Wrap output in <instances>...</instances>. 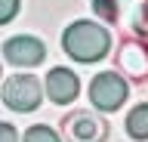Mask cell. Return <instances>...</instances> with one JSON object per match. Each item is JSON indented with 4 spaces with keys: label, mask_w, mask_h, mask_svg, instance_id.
<instances>
[{
    "label": "cell",
    "mask_w": 148,
    "mask_h": 142,
    "mask_svg": "<svg viewBox=\"0 0 148 142\" xmlns=\"http://www.w3.org/2000/svg\"><path fill=\"white\" fill-rule=\"evenodd\" d=\"M62 47L65 53L71 59H77V62H96V59H102L105 53H108L111 47V34L102 25H96V22H74V25H68L62 34Z\"/></svg>",
    "instance_id": "obj_1"
},
{
    "label": "cell",
    "mask_w": 148,
    "mask_h": 142,
    "mask_svg": "<svg viewBox=\"0 0 148 142\" xmlns=\"http://www.w3.org/2000/svg\"><path fill=\"white\" fill-rule=\"evenodd\" d=\"M130 86L127 80L120 74H114V71H102V74L92 77L90 84V102L99 108V111H114V108H120L123 105V99H127Z\"/></svg>",
    "instance_id": "obj_2"
},
{
    "label": "cell",
    "mask_w": 148,
    "mask_h": 142,
    "mask_svg": "<svg viewBox=\"0 0 148 142\" xmlns=\"http://www.w3.org/2000/svg\"><path fill=\"white\" fill-rule=\"evenodd\" d=\"M40 80L34 74H12L3 84V102L12 108V111H34L40 105Z\"/></svg>",
    "instance_id": "obj_3"
},
{
    "label": "cell",
    "mask_w": 148,
    "mask_h": 142,
    "mask_svg": "<svg viewBox=\"0 0 148 142\" xmlns=\"http://www.w3.org/2000/svg\"><path fill=\"white\" fill-rule=\"evenodd\" d=\"M65 136H68V142H105L108 123L102 121L96 111L80 108V111L65 117Z\"/></svg>",
    "instance_id": "obj_4"
},
{
    "label": "cell",
    "mask_w": 148,
    "mask_h": 142,
    "mask_svg": "<svg viewBox=\"0 0 148 142\" xmlns=\"http://www.w3.org/2000/svg\"><path fill=\"white\" fill-rule=\"evenodd\" d=\"M3 56H6L12 65H40L43 56H46V47H43L37 37L22 34V37H9V40H6Z\"/></svg>",
    "instance_id": "obj_5"
},
{
    "label": "cell",
    "mask_w": 148,
    "mask_h": 142,
    "mask_svg": "<svg viewBox=\"0 0 148 142\" xmlns=\"http://www.w3.org/2000/svg\"><path fill=\"white\" fill-rule=\"evenodd\" d=\"M46 93H49L53 102L68 105L80 93V77L74 74V71H68V68H53V71L46 74Z\"/></svg>",
    "instance_id": "obj_6"
},
{
    "label": "cell",
    "mask_w": 148,
    "mask_h": 142,
    "mask_svg": "<svg viewBox=\"0 0 148 142\" xmlns=\"http://www.w3.org/2000/svg\"><path fill=\"white\" fill-rule=\"evenodd\" d=\"M120 71L133 80H142L148 77V47H142L139 40H127L120 43V56H117Z\"/></svg>",
    "instance_id": "obj_7"
},
{
    "label": "cell",
    "mask_w": 148,
    "mask_h": 142,
    "mask_svg": "<svg viewBox=\"0 0 148 142\" xmlns=\"http://www.w3.org/2000/svg\"><path fill=\"white\" fill-rule=\"evenodd\" d=\"M127 130L133 139H148V105H136L127 114Z\"/></svg>",
    "instance_id": "obj_8"
},
{
    "label": "cell",
    "mask_w": 148,
    "mask_h": 142,
    "mask_svg": "<svg viewBox=\"0 0 148 142\" xmlns=\"http://www.w3.org/2000/svg\"><path fill=\"white\" fill-rule=\"evenodd\" d=\"M25 142H62V139H59L56 130H49L46 123H37V127H31V130L25 133Z\"/></svg>",
    "instance_id": "obj_9"
},
{
    "label": "cell",
    "mask_w": 148,
    "mask_h": 142,
    "mask_svg": "<svg viewBox=\"0 0 148 142\" xmlns=\"http://www.w3.org/2000/svg\"><path fill=\"white\" fill-rule=\"evenodd\" d=\"M92 10L99 12L102 19L114 22V19H117V0H92Z\"/></svg>",
    "instance_id": "obj_10"
},
{
    "label": "cell",
    "mask_w": 148,
    "mask_h": 142,
    "mask_svg": "<svg viewBox=\"0 0 148 142\" xmlns=\"http://www.w3.org/2000/svg\"><path fill=\"white\" fill-rule=\"evenodd\" d=\"M16 12H18V0H0V25L16 19Z\"/></svg>",
    "instance_id": "obj_11"
},
{
    "label": "cell",
    "mask_w": 148,
    "mask_h": 142,
    "mask_svg": "<svg viewBox=\"0 0 148 142\" xmlns=\"http://www.w3.org/2000/svg\"><path fill=\"white\" fill-rule=\"evenodd\" d=\"M0 142H18L16 127H9V123H0Z\"/></svg>",
    "instance_id": "obj_12"
}]
</instances>
